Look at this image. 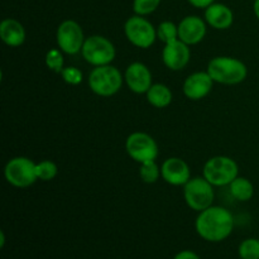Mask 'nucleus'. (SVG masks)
<instances>
[{
    "label": "nucleus",
    "instance_id": "b1692460",
    "mask_svg": "<svg viewBox=\"0 0 259 259\" xmlns=\"http://www.w3.org/2000/svg\"><path fill=\"white\" fill-rule=\"evenodd\" d=\"M46 66L50 68L51 71L56 73H61L63 67V56L62 51L57 50V48H52L46 55Z\"/></svg>",
    "mask_w": 259,
    "mask_h": 259
},
{
    "label": "nucleus",
    "instance_id": "9d476101",
    "mask_svg": "<svg viewBox=\"0 0 259 259\" xmlns=\"http://www.w3.org/2000/svg\"><path fill=\"white\" fill-rule=\"evenodd\" d=\"M56 40H57L58 48L62 52L67 55H76L81 52L85 43L82 28L75 20H65L58 25Z\"/></svg>",
    "mask_w": 259,
    "mask_h": 259
},
{
    "label": "nucleus",
    "instance_id": "393cba45",
    "mask_svg": "<svg viewBox=\"0 0 259 259\" xmlns=\"http://www.w3.org/2000/svg\"><path fill=\"white\" fill-rule=\"evenodd\" d=\"M161 4V0H134L133 10L137 15H148L153 13Z\"/></svg>",
    "mask_w": 259,
    "mask_h": 259
},
{
    "label": "nucleus",
    "instance_id": "cd10ccee",
    "mask_svg": "<svg viewBox=\"0 0 259 259\" xmlns=\"http://www.w3.org/2000/svg\"><path fill=\"white\" fill-rule=\"evenodd\" d=\"M174 259H200V257L191 250H182V252L177 253Z\"/></svg>",
    "mask_w": 259,
    "mask_h": 259
},
{
    "label": "nucleus",
    "instance_id": "423d86ee",
    "mask_svg": "<svg viewBox=\"0 0 259 259\" xmlns=\"http://www.w3.org/2000/svg\"><path fill=\"white\" fill-rule=\"evenodd\" d=\"M81 53L86 62L98 67L110 65L115 58L116 51L108 38L103 35H91L85 39Z\"/></svg>",
    "mask_w": 259,
    "mask_h": 259
},
{
    "label": "nucleus",
    "instance_id": "20e7f679",
    "mask_svg": "<svg viewBox=\"0 0 259 259\" xmlns=\"http://www.w3.org/2000/svg\"><path fill=\"white\" fill-rule=\"evenodd\" d=\"M237 162L227 156H215L207 159L202 169V176L212 186H227L238 177Z\"/></svg>",
    "mask_w": 259,
    "mask_h": 259
},
{
    "label": "nucleus",
    "instance_id": "f3484780",
    "mask_svg": "<svg viewBox=\"0 0 259 259\" xmlns=\"http://www.w3.org/2000/svg\"><path fill=\"white\" fill-rule=\"evenodd\" d=\"M25 29L18 20L8 18L0 23V38L9 47H19L25 40Z\"/></svg>",
    "mask_w": 259,
    "mask_h": 259
},
{
    "label": "nucleus",
    "instance_id": "bb28decb",
    "mask_svg": "<svg viewBox=\"0 0 259 259\" xmlns=\"http://www.w3.org/2000/svg\"><path fill=\"white\" fill-rule=\"evenodd\" d=\"M214 2L215 0H189V3L192 5V7L200 8V9H202V8H205V9H206L207 7H210L211 4H214Z\"/></svg>",
    "mask_w": 259,
    "mask_h": 259
},
{
    "label": "nucleus",
    "instance_id": "c85d7f7f",
    "mask_svg": "<svg viewBox=\"0 0 259 259\" xmlns=\"http://www.w3.org/2000/svg\"><path fill=\"white\" fill-rule=\"evenodd\" d=\"M253 10H254L255 17L259 19V0H254V4H253Z\"/></svg>",
    "mask_w": 259,
    "mask_h": 259
},
{
    "label": "nucleus",
    "instance_id": "dca6fc26",
    "mask_svg": "<svg viewBox=\"0 0 259 259\" xmlns=\"http://www.w3.org/2000/svg\"><path fill=\"white\" fill-rule=\"evenodd\" d=\"M205 19L215 29H228L234 22V14L227 5L214 3L205 10Z\"/></svg>",
    "mask_w": 259,
    "mask_h": 259
},
{
    "label": "nucleus",
    "instance_id": "aec40b11",
    "mask_svg": "<svg viewBox=\"0 0 259 259\" xmlns=\"http://www.w3.org/2000/svg\"><path fill=\"white\" fill-rule=\"evenodd\" d=\"M139 176H141L142 181H144L146 184H154L162 176L161 168L156 163V161L143 162L141 163V168H139Z\"/></svg>",
    "mask_w": 259,
    "mask_h": 259
},
{
    "label": "nucleus",
    "instance_id": "c756f323",
    "mask_svg": "<svg viewBox=\"0 0 259 259\" xmlns=\"http://www.w3.org/2000/svg\"><path fill=\"white\" fill-rule=\"evenodd\" d=\"M4 245H5V234H4V232H0V248H4Z\"/></svg>",
    "mask_w": 259,
    "mask_h": 259
},
{
    "label": "nucleus",
    "instance_id": "a211bd4d",
    "mask_svg": "<svg viewBox=\"0 0 259 259\" xmlns=\"http://www.w3.org/2000/svg\"><path fill=\"white\" fill-rule=\"evenodd\" d=\"M146 95L148 103L154 108L163 109L172 103V91L164 83H153Z\"/></svg>",
    "mask_w": 259,
    "mask_h": 259
},
{
    "label": "nucleus",
    "instance_id": "9b49d317",
    "mask_svg": "<svg viewBox=\"0 0 259 259\" xmlns=\"http://www.w3.org/2000/svg\"><path fill=\"white\" fill-rule=\"evenodd\" d=\"M190 57H191V52H190L189 45L180 39L164 45L163 51H162V61L164 66L172 71H180L186 67Z\"/></svg>",
    "mask_w": 259,
    "mask_h": 259
},
{
    "label": "nucleus",
    "instance_id": "412c9836",
    "mask_svg": "<svg viewBox=\"0 0 259 259\" xmlns=\"http://www.w3.org/2000/svg\"><path fill=\"white\" fill-rule=\"evenodd\" d=\"M157 38L162 40L164 45L179 39V25L169 22V20L162 22L157 28Z\"/></svg>",
    "mask_w": 259,
    "mask_h": 259
},
{
    "label": "nucleus",
    "instance_id": "4be33fe9",
    "mask_svg": "<svg viewBox=\"0 0 259 259\" xmlns=\"http://www.w3.org/2000/svg\"><path fill=\"white\" fill-rule=\"evenodd\" d=\"M238 253L240 259H259V240L254 238L243 240Z\"/></svg>",
    "mask_w": 259,
    "mask_h": 259
},
{
    "label": "nucleus",
    "instance_id": "a878e982",
    "mask_svg": "<svg viewBox=\"0 0 259 259\" xmlns=\"http://www.w3.org/2000/svg\"><path fill=\"white\" fill-rule=\"evenodd\" d=\"M61 76H62L63 81L68 85H78V83L82 82V72L73 66L63 68Z\"/></svg>",
    "mask_w": 259,
    "mask_h": 259
},
{
    "label": "nucleus",
    "instance_id": "f8f14e48",
    "mask_svg": "<svg viewBox=\"0 0 259 259\" xmlns=\"http://www.w3.org/2000/svg\"><path fill=\"white\" fill-rule=\"evenodd\" d=\"M162 179L172 186H185L191 179L190 167L184 159L171 157L162 163Z\"/></svg>",
    "mask_w": 259,
    "mask_h": 259
},
{
    "label": "nucleus",
    "instance_id": "ddd939ff",
    "mask_svg": "<svg viewBox=\"0 0 259 259\" xmlns=\"http://www.w3.org/2000/svg\"><path fill=\"white\" fill-rule=\"evenodd\" d=\"M124 80L128 88L136 94H147L153 85L151 71L142 62H133L129 65L124 73Z\"/></svg>",
    "mask_w": 259,
    "mask_h": 259
},
{
    "label": "nucleus",
    "instance_id": "f03ea898",
    "mask_svg": "<svg viewBox=\"0 0 259 259\" xmlns=\"http://www.w3.org/2000/svg\"><path fill=\"white\" fill-rule=\"evenodd\" d=\"M207 73L211 76L214 82L224 85H237L247 78L248 68L245 63L234 57L212 58L207 65Z\"/></svg>",
    "mask_w": 259,
    "mask_h": 259
},
{
    "label": "nucleus",
    "instance_id": "7ed1b4c3",
    "mask_svg": "<svg viewBox=\"0 0 259 259\" xmlns=\"http://www.w3.org/2000/svg\"><path fill=\"white\" fill-rule=\"evenodd\" d=\"M123 85L120 71L110 65L98 66L89 75V86L94 94L109 98L118 93Z\"/></svg>",
    "mask_w": 259,
    "mask_h": 259
},
{
    "label": "nucleus",
    "instance_id": "f257e3e1",
    "mask_svg": "<svg viewBox=\"0 0 259 259\" xmlns=\"http://www.w3.org/2000/svg\"><path fill=\"white\" fill-rule=\"evenodd\" d=\"M200 237L206 242H223L233 233L234 219L229 210L222 206H210L200 211L195 222Z\"/></svg>",
    "mask_w": 259,
    "mask_h": 259
},
{
    "label": "nucleus",
    "instance_id": "1a4fd4ad",
    "mask_svg": "<svg viewBox=\"0 0 259 259\" xmlns=\"http://www.w3.org/2000/svg\"><path fill=\"white\" fill-rule=\"evenodd\" d=\"M126 153L138 163L156 161L158 156V146L153 137L142 132L132 133L125 142Z\"/></svg>",
    "mask_w": 259,
    "mask_h": 259
},
{
    "label": "nucleus",
    "instance_id": "2eb2a0df",
    "mask_svg": "<svg viewBox=\"0 0 259 259\" xmlns=\"http://www.w3.org/2000/svg\"><path fill=\"white\" fill-rule=\"evenodd\" d=\"M206 34V24L196 15L184 18L179 24V39L189 46L201 42Z\"/></svg>",
    "mask_w": 259,
    "mask_h": 259
},
{
    "label": "nucleus",
    "instance_id": "6e6552de",
    "mask_svg": "<svg viewBox=\"0 0 259 259\" xmlns=\"http://www.w3.org/2000/svg\"><path fill=\"white\" fill-rule=\"evenodd\" d=\"M124 33L129 42L139 48H149L157 39L153 24L142 15L131 17L124 24Z\"/></svg>",
    "mask_w": 259,
    "mask_h": 259
},
{
    "label": "nucleus",
    "instance_id": "5701e85b",
    "mask_svg": "<svg viewBox=\"0 0 259 259\" xmlns=\"http://www.w3.org/2000/svg\"><path fill=\"white\" fill-rule=\"evenodd\" d=\"M35 171H37V177L40 181H51L55 179L58 174V168L56 166L55 162L52 161H40L35 166Z\"/></svg>",
    "mask_w": 259,
    "mask_h": 259
},
{
    "label": "nucleus",
    "instance_id": "39448f33",
    "mask_svg": "<svg viewBox=\"0 0 259 259\" xmlns=\"http://www.w3.org/2000/svg\"><path fill=\"white\" fill-rule=\"evenodd\" d=\"M212 187L204 176L190 179L184 186V197L187 206L199 212L211 206L215 196Z\"/></svg>",
    "mask_w": 259,
    "mask_h": 259
},
{
    "label": "nucleus",
    "instance_id": "0eeeda50",
    "mask_svg": "<svg viewBox=\"0 0 259 259\" xmlns=\"http://www.w3.org/2000/svg\"><path fill=\"white\" fill-rule=\"evenodd\" d=\"M37 163L27 157H14L7 163L4 168L5 180L14 187L25 189L34 184L38 180Z\"/></svg>",
    "mask_w": 259,
    "mask_h": 259
},
{
    "label": "nucleus",
    "instance_id": "6ab92c4d",
    "mask_svg": "<svg viewBox=\"0 0 259 259\" xmlns=\"http://www.w3.org/2000/svg\"><path fill=\"white\" fill-rule=\"evenodd\" d=\"M230 186V194L233 195L235 200L238 201H249L254 195V186L252 182L245 177L238 176Z\"/></svg>",
    "mask_w": 259,
    "mask_h": 259
},
{
    "label": "nucleus",
    "instance_id": "4468645a",
    "mask_svg": "<svg viewBox=\"0 0 259 259\" xmlns=\"http://www.w3.org/2000/svg\"><path fill=\"white\" fill-rule=\"evenodd\" d=\"M212 85H214V80L207 73V71L206 72L199 71V72H194L192 75H190L185 80L184 94L190 100H201L205 96L209 95Z\"/></svg>",
    "mask_w": 259,
    "mask_h": 259
}]
</instances>
